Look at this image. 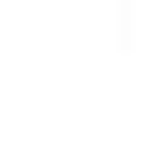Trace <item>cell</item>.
<instances>
[]
</instances>
